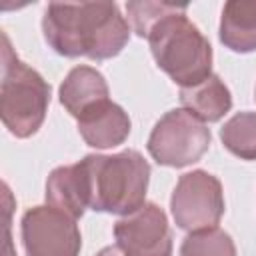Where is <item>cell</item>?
Returning a JSON list of instances; mask_svg holds the SVG:
<instances>
[{
  "instance_id": "15",
  "label": "cell",
  "mask_w": 256,
  "mask_h": 256,
  "mask_svg": "<svg viewBox=\"0 0 256 256\" xmlns=\"http://www.w3.org/2000/svg\"><path fill=\"white\" fill-rule=\"evenodd\" d=\"M180 256H236L234 240L222 228L188 232L180 244Z\"/></svg>"
},
{
  "instance_id": "17",
  "label": "cell",
  "mask_w": 256,
  "mask_h": 256,
  "mask_svg": "<svg viewBox=\"0 0 256 256\" xmlns=\"http://www.w3.org/2000/svg\"><path fill=\"white\" fill-rule=\"evenodd\" d=\"M96 256H124V254H122V250L114 244V246H106V248H102Z\"/></svg>"
},
{
  "instance_id": "3",
  "label": "cell",
  "mask_w": 256,
  "mask_h": 256,
  "mask_svg": "<svg viewBox=\"0 0 256 256\" xmlns=\"http://www.w3.org/2000/svg\"><path fill=\"white\" fill-rule=\"evenodd\" d=\"M90 182V210L128 216L146 204L150 164L138 150L82 158Z\"/></svg>"
},
{
  "instance_id": "2",
  "label": "cell",
  "mask_w": 256,
  "mask_h": 256,
  "mask_svg": "<svg viewBox=\"0 0 256 256\" xmlns=\"http://www.w3.org/2000/svg\"><path fill=\"white\" fill-rule=\"evenodd\" d=\"M186 10V6H178L166 14L146 38L156 66L180 88L196 86L212 74V46L190 22Z\"/></svg>"
},
{
  "instance_id": "1",
  "label": "cell",
  "mask_w": 256,
  "mask_h": 256,
  "mask_svg": "<svg viewBox=\"0 0 256 256\" xmlns=\"http://www.w3.org/2000/svg\"><path fill=\"white\" fill-rule=\"evenodd\" d=\"M42 32L56 54L96 62L118 56L130 40V24L114 2H52L42 16Z\"/></svg>"
},
{
  "instance_id": "16",
  "label": "cell",
  "mask_w": 256,
  "mask_h": 256,
  "mask_svg": "<svg viewBox=\"0 0 256 256\" xmlns=\"http://www.w3.org/2000/svg\"><path fill=\"white\" fill-rule=\"evenodd\" d=\"M176 8H178L176 4H168V2H148V0H144V2L142 0L140 2H126L130 28L140 38H148L154 24L158 20H162L166 14L174 12Z\"/></svg>"
},
{
  "instance_id": "5",
  "label": "cell",
  "mask_w": 256,
  "mask_h": 256,
  "mask_svg": "<svg viewBox=\"0 0 256 256\" xmlns=\"http://www.w3.org/2000/svg\"><path fill=\"white\" fill-rule=\"evenodd\" d=\"M210 128L184 108L168 110L152 128L146 148L160 164L184 168L198 162L210 148Z\"/></svg>"
},
{
  "instance_id": "8",
  "label": "cell",
  "mask_w": 256,
  "mask_h": 256,
  "mask_svg": "<svg viewBox=\"0 0 256 256\" xmlns=\"http://www.w3.org/2000/svg\"><path fill=\"white\" fill-rule=\"evenodd\" d=\"M116 246L124 256H172V232L166 212L146 202L114 224Z\"/></svg>"
},
{
  "instance_id": "7",
  "label": "cell",
  "mask_w": 256,
  "mask_h": 256,
  "mask_svg": "<svg viewBox=\"0 0 256 256\" xmlns=\"http://www.w3.org/2000/svg\"><path fill=\"white\" fill-rule=\"evenodd\" d=\"M20 236L26 256H78L82 248L76 218L50 204L34 206L24 212Z\"/></svg>"
},
{
  "instance_id": "11",
  "label": "cell",
  "mask_w": 256,
  "mask_h": 256,
  "mask_svg": "<svg viewBox=\"0 0 256 256\" xmlns=\"http://www.w3.org/2000/svg\"><path fill=\"white\" fill-rule=\"evenodd\" d=\"M58 96L66 112L78 120L100 102L110 100V88L102 72L92 66L80 64L66 74L58 88Z\"/></svg>"
},
{
  "instance_id": "10",
  "label": "cell",
  "mask_w": 256,
  "mask_h": 256,
  "mask_svg": "<svg viewBox=\"0 0 256 256\" xmlns=\"http://www.w3.org/2000/svg\"><path fill=\"white\" fill-rule=\"evenodd\" d=\"M78 132L82 140L92 148H114L120 146L132 130V122L128 112L112 102L104 100L86 114H82L78 120Z\"/></svg>"
},
{
  "instance_id": "4",
  "label": "cell",
  "mask_w": 256,
  "mask_h": 256,
  "mask_svg": "<svg viewBox=\"0 0 256 256\" xmlns=\"http://www.w3.org/2000/svg\"><path fill=\"white\" fill-rule=\"evenodd\" d=\"M2 82H0V118L16 138L34 136L46 120L50 106V84L32 66L22 62L2 34Z\"/></svg>"
},
{
  "instance_id": "18",
  "label": "cell",
  "mask_w": 256,
  "mask_h": 256,
  "mask_svg": "<svg viewBox=\"0 0 256 256\" xmlns=\"http://www.w3.org/2000/svg\"><path fill=\"white\" fill-rule=\"evenodd\" d=\"M254 98H256V90H254Z\"/></svg>"
},
{
  "instance_id": "9",
  "label": "cell",
  "mask_w": 256,
  "mask_h": 256,
  "mask_svg": "<svg viewBox=\"0 0 256 256\" xmlns=\"http://www.w3.org/2000/svg\"><path fill=\"white\" fill-rule=\"evenodd\" d=\"M46 202L72 218H82L90 208V182L84 160L58 166L46 180Z\"/></svg>"
},
{
  "instance_id": "14",
  "label": "cell",
  "mask_w": 256,
  "mask_h": 256,
  "mask_svg": "<svg viewBox=\"0 0 256 256\" xmlns=\"http://www.w3.org/2000/svg\"><path fill=\"white\" fill-rule=\"evenodd\" d=\"M224 148L240 160H256V112H238L220 128Z\"/></svg>"
},
{
  "instance_id": "13",
  "label": "cell",
  "mask_w": 256,
  "mask_h": 256,
  "mask_svg": "<svg viewBox=\"0 0 256 256\" xmlns=\"http://www.w3.org/2000/svg\"><path fill=\"white\" fill-rule=\"evenodd\" d=\"M180 104L198 120L218 122L232 108V94L218 74H210L196 86L180 88Z\"/></svg>"
},
{
  "instance_id": "6",
  "label": "cell",
  "mask_w": 256,
  "mask_h": 256,
  "mask_svg": "<svg viewBox=\"0 0 256 256\" xmlns=\"http://www.w3.org/2000/svg\"><path fill=\"white\" fill-rule=\"evenodd\" d=\"M226 210L222 182L206 172L192 170L178 178L170 196V212L178 228L198 232L216 228Z\"/></svg>"
},
{
  "instance_id": "12",
  "label": "cell",
  "mask_w": 256,
  "mask_h": 256,
  "mask_svg": "<svg viewBox=\"0 0 256 256\" xmlns=\"http://www.w3.org/2000/svg\"><path fill=\"white\" fill-rule=\"evenodd\" d=\"M220 42L238 54L256 50V0H230L222 8Z\"/></svg>"
}]
</instances>
